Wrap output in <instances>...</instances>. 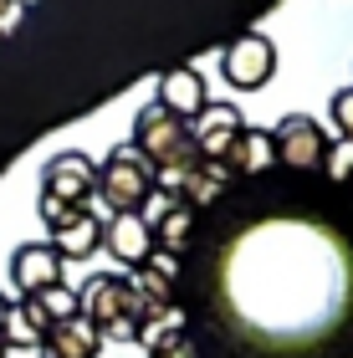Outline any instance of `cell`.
I'll return each instance as SVG.
<instances>
[{
    "label": "cell",
    "instance_id": "6da1fadb",
    "mask_svg": "<svg viewBox=\"0 0 353 358\" xmlns=\"http://www.w3.org/2000/svg\"><path fill=\"white\" fill-rule=\"evenodd\" d=\"M143 313H149V307H143L134 276L98 271V276L82 287V317H92V322H98V333L113 338V343H138Z\"/></svg>",
    "mask_w": 353,
    "mask_h": 358
},
{
    "label": "cell",
    "instance_id": "7a4b0ae2",
    "mask_svg": "<svg viewBox=\"0 0 353 358\" xmlns=\"http://www.w3.org/2000/svg\"><path fill=\"white\" fill-rule=\"evenodd\" d=\"M134 149L149 159V169H169V164H185L189 154H195V138H189V123L185 118H174L169 108H138V118H134Z\"/></svg>",
    "mask_w": 353,
    "mask_h": 358
},
{
    "label": "cell",
    "instance_id": "3957f363",
    "mask_svg": "<svg viewBox=\"0 0 353 358\" xmlns=\"http://www.w3.org/2000/svg\"><path fill=\"white\" fill-rule=\"evenodd\" d=\"M154 194V169L149 159H143L134 143H123V149H113L98 164V200L113 210H143V200Z\"/></svg>",
    "mask_w": 353,
    "mask_h": 358
},
{
    "label": "cell",
    "instance_id": "277c9868",
    "mask_svg": "<svg viewBox=\"0 0 353 358\" xmlns=\"http://www.w3.org/2000/svg\"><path fill=\"white\" fill-rule=\"evenodd\" d=\"M220 72H226V83L236 92H256L277 72V46H271V36H261V31H246V36H236L226 52H220Z\"/></svg>",
    "mask_w": 353,
    "mask_h": 358
},
{
    "label": "cell",
    "instance_id": "5b68a950",
    "mask_svg": "<svg viewBox=\"0 0 353 358\" xmlns=\"http://www.w3.org/2000/svg\"><path fill=\"white\" fill-rule=\"evenodd\" d=\"M41 194H46V200H62V205H87L92 194H98V164H92L87 154H77V149L46 159Z\"/></svg>",
    "mask_w": 353,
    "mask_h": 358
},
{
    "label": "cell",
    "instance_id": "8992f818",
    "mask_svg": "<svg viewBox=\"0 0 353 358\" xmlns=\"http://www.w3.org/2000/svg\"><path fill=\"white\" fill-rule=\"evenodd\" d=\"M277 159L282 164H292V169H317L323 164V154H328V134H323V123L308 118V113H292V118H282L277 123Z\"/></svg>",
    "mask_w": 353,
    "mask_h": 358
},
{
    "label": "cell",
    "instance_id": "52a82bcc",
    "mask_svg": "<svg viewBox=\"0 0 353 358\" xmlns=\"http://www.w3.org/2000/svg\"><path fill=\"white\" fill-rule=\"evenodd\" d=\"M103 246L113 251V262L138 271L154 256V225L143 220V210H118V215L103 220Z\"/></svg>",
    "mask_w": 353,
    "mask_h": 358
},
{
    "label": "cell",
    "instance_id": "ba28073f",
    "mask_svg": "<svg viewBox=\"0 0 353 358\" xmlns=\"http://www.w3.org/2000/svg\"><path fill=\"white\" fill-rule=\"evenodd\" d=\"M62 256L52 251V241H26L21 251L10 256V282L21 287V297H41L46 287L62 282Z\"/></svg>",
    "mask_w": 353,
    "mask_h": 358
},
{
    "label": "cell",
    "instance_id": "9c48e42d",
    "mask_svg": "<svg viewBox=\"0 0 353 358\" xmlns=\"http://www.w3.org/2000/svg\"><path fill=\"white\" fill-rule=\"evenodd\" d=\"M246 128V113L236 103H205L200 118L189 123V138H195V149L205 159H226V149L236 143V134Z\"/></svg>",
    "mask_w": 353,
    "mask_h": 358
},
{
    "label": "cell",
    "instance_id": "30bf717a",
    "mask_svg": "<svg viewBox=\"0 0 353 358\" xmlns=\"http://www.w3.org/2000/svg\"><path fill=\"white\" fill-rule=\"evenodd\" d=\"M220 164L231 169V179H251V174H261V169H271L277 164V138L266 134V128H240L236 134V143L226 149V159Z\"/></svg>",
    "mask_w": 353,
    "mask_h": 358
},
{
    "label": "cell",
    "instance_id": "8fae6325",
    "mask_svg": "<svg viewBox=\"0 0 353 358\" xmlns=\"http://www.w3.org/2000/svg\"><path fill=\"white\" fill-rule=\"evenodd\" d=\"M52 251L62 256V262H87V256H98L103 251V220L82 205L72 220H62L52 231Z\"/></svg>",
    "mask_w": 353,
    "mask_h": 358
},
{
    "label": "cell",
    "instance_id": "7c38bea8",
    "mask_svg": "<svg viewBox=\"0 0 353 358\" xmlns=\"http://www.w3.org/2000/svg\"><path fill=\"white\" fill-rule=\"evenodd\" d=\"M210 103V92H205V77L195 67H174L159 77V108H169L174 118H200V108Z\"/></svg>",
    "mask_w": 353,
    "mask_h": 358
},
{
    "label": "cell",
    "instance_id": "4fadbf2b",
    "mask_svg": "<svg viewBox=\"0 0 353 358\" xmlns=\"http://www.w3.org/2000/svg\"><path fill=\"white\" fill-rule=\"evenodd\" d=\"M46 358H98L103 353V333H98V322L92 317H67V322H57L52 333H46V343H41Z\"/></svg>",
    "mask_w": 353,
    "mask_h": 358
},
{
    "label": "cell",
    "instance_id": "5bb4252c",
    "mask_svg": "<svg viewBox=\"0 0 353 358\" xmlns=\"http://www.w3.org/2000/svg\"><path fill=\"white\" fill-rule=\"evenodd\" d=\"M46 333H52V317H46V307L36 297H21L10 302L6 313V328H0V338H6V348H41Z\"/></svg>",
    "mask_w": 353,
    "mask_h": 358
},
{
    "label": "cell",
    "instance_id": "9a60e30c",
    "mask_svg": "<svg viewBox=\"0 0 353 358\" xmlns=\"http://www.w3.org/2000/svg\"><path fill=\"white\" fill-rule=\"evenodd\" d=\"M189 241H195V210H189V205H169L164 215L154 220V251L185 256Z\"/></svg>",
    "mask_w": 353,
    "mask_h": 358
},
{
    "label": "cell",
    "instance_id": "2e32d148",
    "mask_svg": "<svg viewBox=\"0 0 353 358\" xmlns=\"http://www.w3.org/2000/svg\"><path fill=\"white\" fill-rule=\"evenodd\" d=\"M36 302L46 307V317H52V328H57V322H67V317H77V313H82V292H72L67 282L46 287V292H41Z\"/></svg>",
    "mask_w": 353,
    "mask_h": 358
},
{
    "label": "cell",
    "instance_id": "e0dca14e",
    "mask_svg": "<svg viewBox=\"0 0 353 358\" xmlns=\"http://www.w3.org/2000/svg\"><path fill=\"white\" fill-rule=\"evenodd\" d=\"M323 174L333 179V185H348V179H353V138H333V143H328Z\"/></svg>",
    "mask_w": 353,
    "mask_h": 358
},
{
    "label": "cell",
    "instance_id": "ac0fdd59",
    "mask_svg": "<svg viewBox=\"0 0 353 358\" xmlns=\"http://www.w3.org/2000/svg\"><path fill=\"white\" fill-rule=\"evenodd\" d=\"M149 358H200V353H195V338L189 333H174V338H164V343H154Z\"/></svg>",
    "mask_w": 353,
    "mask_h": 358
},
{
    "label": "cell",
    "instance_id": "d6986e66",
    "mask_svg": "<svg viewBox=\"0 0 353 358\" xmlns=\"http://www.w3.org/2000/svg\"><path fill=\"white\" fill-rule=\"evenodd\" d=\"M333 128H338V138H353V87H343L338 97H333Z\"/></svg>",
    "mask_w": 353,
    "mask_h": 358
},
{
    "label": "cell",
    "instance_id": "ffe728a7",
    "mask_svg": "<svg viewBox=\"0 0 353 358\" xmlns=\"http://www.w3.org/2000/svg\"><path fill=\"white\" fill-rule=\"evenodd\" d=\"M77 210H82V205H62V200H46V194H41V220H46V231H57V225L72 220Z\"/></svg>",
    "mask_w": 353,
    "mask_h": 358
},
{
    "label": "cell",
    "instance_id": "44dd1931",
    "mask_svg": "<svg viewBox=\"0 0 353 358\" xmlns=\"http://www.w3.org/2000/svg\"><path fill=\"white\" fill-rule=\"evenodd\" d=\"M26 15V0H0V36H10Z\"/></svg>",
    "mask_w": 353,
    "mask_h": 358
},
{
    "label": "cell",
    "instance_id": "7402d4cb",
    "mask_svg": "<svg viewBox=\"0 0 353 358\" xmlns=\"http://www.w3.org/2000/svg\"><path fill=\"white\" fill-rule=\"evenodd\" d=\"M6 358H46L41 348H6Z\"/></svg>",
    "mask_w": 353,
    "mask_h": 358
},
{
    "label": "cell",
    "instance_id": "603a6c76",
    "mask_svg": "<svg viewBox=\"0 0 353 358\" xmlns=\"http://www.w3.org/2000/svg\"><path fill=\"white\" fill-rule=\"evenodd\" d=\"M6 313H10V297L0 292V328H6Z\"/></svg>",
    "mask_w": 353,
    "mask_h": 358
},
{
    "label": "cell",
    "instance_id": "cb8c5ba5",
    "mask_svg": "<svg viewBox=\"0 0 353 358\" xmlns=\"http://www.w3.org/2000/svg\"><path fill=\"white\" fill-rule=\"evenodd\" d=\"M0 358H6V338H0Z\"/></svg>",
    "mask_w": 353,
    "mask_h": 358
},
{
    "label": "cell",
    "instance_id": "d4e9b609",
    "mask_svg": "<svg viewBox=\"0 0 353 358\" xmlns=\"http://www.w3.org/2000/svg\"><path fill=\"white\" fill-rule=\"evenodd\" d=\"M348 189H353V179H348Z\"/></svg>",
    "mask_w": 353,
    "mask_h": 358
}]
</instances>
